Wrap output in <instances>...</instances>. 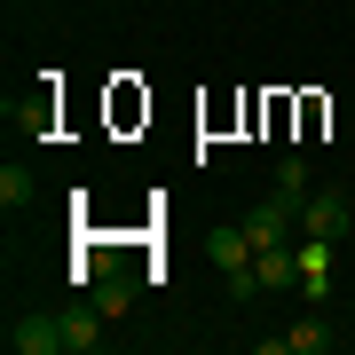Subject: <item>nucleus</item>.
Returning a JSON list of instances; mask_svg holds the SVG:
<instances>
[{
    "instance_id": "nucleus-6",
    "label": "nucleus",
    "mask_w": 355,
    "mask_h": 355,
    "mask_svg": "<svg viewBox=\"0 0 355 355\" xmlns=\"http://www.w3.org/2000/svg\"><path fill=\"white\" fill-rule=\"evenodd\" d=\"M261 347H268V355H324V347H331V331H324V316H300V324L268 331Z\"/></svg>"
},
{
    "instance_id": "nucleus-9",
    "label": "nucleus",
    "mask_w": 355,
    "mask_h": 355,
    "mask_svg": "<svg viewBox=\"0 0 355 355\" xmlns=\"http://www.w3.org/2000/svg\"><path fill=\"white\" fill-rule=\"evenodd\" d=\"M277 190H284L292 205H300L308 190H316V174H308V158H300V150H292V158H277Z\"/></svg>"
},
{
    "instance_id": "nucleus-10",
    "label": "nucleus",
    "mask_w": 355,
    "mask_h": 355,
    "mask_svg": "<svg viewBox=\"0 0 355 355\" xmlns=\"http://www.w3.org/2000/svg\"><path fill=\"white\" fill-rule=\"evenodd\" d=\"M221 292H229V300H237V308H245V300H261V292H268V284H261V261L229 268V277H221Z\"/></svg>"
},
{
    "instance_id": "nucleus-8",
    "label": "nucleus",
    "mask_w": 355,
    "mask_h": 355,
    "mask_svg": "<svg viewBox=\"0 0 355 355\" xmlns=\"http://www.w3.org/2000/svg\"><path fill=\"white\" fill-rule=\"evenodd\" d=\"M87 300L103 308V316H127V308H135V268H111V277H95V284H87Z\"/></svg>"
},
{
    "instance_id": "nucleus-7",
    "label": "nucleus",
    "mask_w": 355,
    "mask_h": 355,
    "mask_svg": "<svg viewBox=\"0 0 355 355\" xmlns=\"http://www.w3.org/2000/svg\"><path fill=\"white\" fill-rule=\"evenodd\" d=\"M205 261H214L221 277L253 261V237H245V221H221V229H205Z\"/></svg>"
},
{
    "instance_id": "nucleus-4",
    "label": "nucleus",
    "mask_w": 355,
    "mask_h": 355,
    "mask_svg": "<svg viewBox=\"0 0 355 355\" xmlns=\"http://www.w3.org/2000/svg\"><path fill=\"white\" fill-rule=\"evenodd\" d=\"M292 253H300V300L324 308L331 300V237H300Z\"/></svg>"
},
{
    "instance_id": "nucleus-5",
    "label": "nucleus",
    "mask_w": 355,
    "mask_h": 355,
    "mask_svg": "<svg viewBox=\"0 0 355 355\" xmlns=\"http://www.w3.org/2000/svg\"><path fill=\"white\" fill-rule=\"evenodd\" d=\"M103 324H111V316H103L95 300H71V308H64V347H71V355H95L103 340H111Z\"/></svg>"
},
{
    "instance_id": "nucleus-3",
    "label": "nucleus",
    "mask_w": 355,
    "mask_h": 355,
    "mask_svg": "<svg viewBox=\"0 0 355 355\" xmlns=\"http://www.w3.org/2000/svg\"><path fill=\"white\" fill-rule=\"evenodd\" d=\"M8 355H71L64 347V308L55 316H16L8 324Z\"/></svg>"
},
{
    "instance_id": "nucleus-1",
    "label": "nucleus",
    "mask_w": 355,
    "mask_h": 355,
    "mask_svg": "<svg viewBox=\"0 0 355 355\" xmlns=\"http://www.w3.org/2000/svg\"><path fill=\"white\" fill-rule=\"evenodd\" d=\"M245 237H253V253H268V245H292V237H300V205H292L284 190H268L261 205H245Z\"/></svg>"
},
{
    "instance_id": "nucleus-2",
    "label": "nucleus",
    "mask_w": 355,
    "mask_h": 355,
    "mask_svg": "<svg viewBox=\"0 0 355 355\" xmlns=\"http://www.w3.org/2000/svg\"><path fill=\"white\" fill-rule=\"evenodd\" d=\"M347 229H355L347 190H308V198H300V237H331V245H340Z\"/></svg>"
},
{
    "instance_id": "nucleus-11",
    "label": "nucleus",
    "mask_w": 355,
    "mask_h": 355,
    "mask_svg": "<svg viewBox=\"0 0 355 355\" xmlns=\"http://www.w3.org/2000/svg\"><path fill=\"white\" fill-rule=\"evenodd\" d=\"M0 205H8V214H16V205H32V174H24V166H0Z\"/></svg>"
}]
</instances>
